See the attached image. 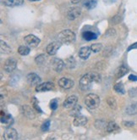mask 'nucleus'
<instances>
[{"mask_svg": "<svg viewBox=\"0 0 137 140\" xmlns=\"http://www.w3.org/2000/svg\"><path fill=\"white\" fill-rule=\"evenodd\" d=\"M107 68V63L105 61H99L96 64V69L97 70H103Z\"/></svg>", "mask_w": 137, "mask_h": 140, "instance_id": "obj_33", "label": "nucleus"}, {"mask_svg": "<svg viewBox=\"0 0 137 140\" xmlns=\"http://www.w3.org/2000/svg\"><path fill=\"white\" fill-rule=\"evenodd\" d=\"M16 66H17V62L14 58H9L6 60V61L3 64V69L6 72H12L15 70Z\"/></svg>", "mask_w": 137, "mask_h": 140, "instance_id": "obj_5", "label": "nucleus"}, {"mask_svg": "<svg viewBox=\"0 0 137 140\" xmlns=\"http://www.w3.org/2000/svg\"><path fill=\"white\" fill-rule=\"evenodd\" d=\"M129 80L131 81H137V76H135V75H130L129 76Z\"/></svg>", "mask_w": 137, "mask_h": 140, "instance_id": "obj_43", "label": "nucleus"}, {"mask_svg": "<svg viewBox=\"0 0 137 140\" xmlns=\"http://www.w3.org/2000/svg\"><path fill=\"white\" fill-rule=\"evenodd\" d=\"M7 95V91H6L5 88H3V87H1V100L3 101V98L5 97V96Z\"/></svg>", "mask_w": 137, "mask_h": 140, "instance_id": "obj_42", "label": "nucleus"}, {"mask_svg": "<svg viewBox=\"0 0 137 140\" xmlns=\"http://www.w3.org/2000/svg\"><path fill=\"white\" fill-rule=\"evenodd\" d=\"M14 120L12 118V116L9 114H5L3 111H1V123L4 124L6 126L9 127L13 124Z\"/></svg>", "mask_w": 137, "mask_h": 140, "instance_id": "obj_15", "label": "nucleus"}, {"mask_svg": "<svg viewBox=\"0 0 137 140\" xmlns=\"http://www.w3.org/2000/svg\"><path fill=\"white\" fill-rule=\"evenodd\" d=\"M65 66L68 69H74L76 66V61H75V58L70 56L65 61Z\"/></svg>", "mask_w": 137, "mask_h": 140, "instance_id": "obj_25", "label": "nucleus"}, {"mask_svg": "<svg viewBox=\"0 0 137 140\" xmlns=\"http://www.w3.org/2000/svg\"><path fill=\"white\" fill-rule=\"evenodd\" d=\"M107 103L109 106H110V108L113 109V110H116V109H117V102H116V100L113 97L107 98Z\"/></svg>", "mask_w": 137, "mask_h": 140, "instance_id": "obj_31", "label": "nucleus"}, {"mask_svg": "<svg viewBox=\"0 0 137 140\" xmlns=\"http://www.w3.org/2000/svg\"><path fill=\"white\" fill-rule=\"evenodd\" d=\"M50 124H51V122H50V121H46V122H44L41 127L42 131L43 132L48 131V129H49V127H50Z\"/></svg>", "mask_w": 137, "mask_h": 140, "instance_id": "obj_37", "label": "nucleus"}, {"mask_svg": "<svg viewBox=\"0 0 137 140\" xmlns=\"http://www.w3.org/2000/svg\"><path fill=\"white\" fill-rule=\"evenodd\" d=\"M97 2L96 0H86L83 2V6L87 9H92L94 8H96Z\"/></svg>", "mask_w": 137, "mask_h": 140, "instance_id": "obj_22", "label": "nucleus"}, {"mask_svg": "<svg viewBox=\"0 0 137 140\" xmlns=\"http://www.w3.org/2000/svg\"><path fill=\"white\" fill-rule=\"evenodd\" d=\"M113 88H114V90L116 93H119V94H124L125 93V90H124V85L122 84L121 82L119 83H117V84L114 85V87H113Z\"/></svg>", "mask_w": 137, "mask_h": 140, "instance_id": "obj_30", "label": "nucleus"}, {"mask_svg": "<svg viewBox=\"0 0 137 140\" xmlns=\"http://www.w3.org/2000/svg\"><path fill=\"white\" fill-rule=\"evenodd\" d=\"M58 85L62 87V88L64 89H69L71 87H74L75 85V82L72 79H69V78H66V77H63L58 80Z\"/></svg>", "mask_w": 137, "mask_h": 140, "instance_id": "obj_10", "label": "nucleus"}, {"mask_svg": "<svg viewBox=\"0 0 137 140\" xmlns=\"http://www.w3.org/2000/svg\"><path fill=\"white\" fill-rule=\"evenodd\" d=\"M128 72H129L128 68L124 66H121L115 70V77L117 79L121 78V77H123L124 76H125Z\"/></svg>", "mask_w": 137, "mask_h": 140, "instance_id": "obj_20", "label": "nucleus"}, {"mask_svg": "<svg viewBox=\"0 0 137 140\" xmlns=\"http://www.w3.org/2000/svg\"><path fill=\"white\" fill-rule=\"evenodd\" d=\"M18 133L15 129L12 127H8L4 132V139L6 140H14L17 139Z\"/></svg>", "mask_w": 137, "mask_h": 140, "instance_id": "obj_14", "label": "nucleus"}, {"mask_svg": "<svg viewBox=\"0 0 137 140\" xmlns=\"http://www.w3.org/2000/svg\"><path fill=\"white\" fill-rule=\"evenodd\" d=\"M87 123V118L83 116H78L75 118L73 122V124L75 127H83Z\"/></svg>", "mask_w": 137, "mask_h": 140, "instance_id": "obj_19", "label": "nucleus"}, {"mask_svg": "<svg viewBox=\"0 0 137 140\" xmlns=\"http://www.w3.org/2000/svg\"><path fill=\"white\" fill-rule=\"evenodd\" d=\"M25 43H26L28 46L32 48H36L37 46H38L40 43V39L37 37L34 36V35H27V36L25 37L24 38Z\"/></svg>", "mask_w": 137, "mask_h": 140, "instance_id": "obj_8", "label": "nucleus"}, {"mask_svg": "<svg viewBox=\"0 0 137 140\" xmlns=\"http://www.w3.org/2000/svg\"><path fill=\"white\" fill-rule=\"evenodd\" d=\"M91 47H83L79 50L78 54H79V57L81 58V59L87 60L91 54Z\"/></svg>", "mask_w": 137, "mask_h": 140, "instance_id": "obj_17", "label": "nucleus"}, {"mask_svg": "<svg viewBox=\"0 0 137 140\" xmlns=\"http://www.w3.org/2000/svg\"><path fill=\"white\" fill-rule=\"evenodd\" d=\"M98 37V33L91 32V31H85L82 33V37L85 39L86 41H91L96 40Z\"/></svg>", "mask_w": 137, "mask_h": 140, "instance_id": "obj_16", "label": "nucleus"}, {"mask_svg": "<svg viewBox=\"0 0 137 140\" xmlns=\"http://www.w3.org/2000/svg\"><path fill=\"white\" fill-rule=\"evenodd\" d=\"M126 114L130 115V116H133V115L137 114V102L133 103L130 105H129L125 110Z\"/></svg>", "mask_w": 137, "mask_h": 140, "instance_id": "obj_21", "label": "nucleus"}, {"mask_svg": "<svg viewBox=\"0 0 137 140\" xmlns=\"http://www.w3.org/2000/svg\"><path fill=\"white\" fill-rule=\"evenodd\" d=\"M77 101H78V98L75 95L69 96V97H68L64 100V102L63 103V106L66 109H72L76 104Z\"/></svg>", "mask_w": 137, "mask_h": 140, "instance_id": "obj_12", "label": "nucleus"}, {"mask_svg": "<svg viewBox=\"0 0 137 140\" xmlns=\"http://www.w3.org/2000/svg\"><path fill=\"white\" fill-rule=\"evenodd\" d=\"M100 82L101 76L98 73L90 72L84 75L80 80V87L83 91H86L91 88V86L93 82Z\"/></svg>", "mask_w": 137, "mask_h": 140, "instance_id": "obj_1", "label": "nucleus"}, {"mask_svg": "<svg viewBox=\"0 0 137 140\" xmlns=\"http://www.w3.org/2000/svg\"><path fill=\"white\" fill-rule=\"evenodd\" d=\"M81 15V9L79 7H74L68 10L67 17L69 20H74L75 19L79 18Z\"/></svg>", "mask_w": 137, "mask_h": 140, "instance_id": "obj_7", "label": "nucleus"}, {"mask_svg": "<svg viewBox=\"0 0 137 140\" xmlns=\"http://www.w3.org/2000/svg\"><path fill=\"white\" fill-rule=\"evenodd\" d=\"M58 40L64 44H70L75 41V34L70 30H64L58 34Z\"/></svg>", "mask_w": 137, "mask_h": 140, "instance_id": "obj_2", "label": "nucleus"}, {"mask_svg": "<svg viewBox=\"0 0 137 140\" xmlns=\"http://www.w3.org/2000/svg\"><path fill=\"white\" fill-rule=\"evenodd\" d=\"M85 104L91 110H95L100 104V98L96 93H89L85 98Z\"/></svg>", "mask_w": 137, "mask_h": 140, "instance_id": "obj_3", "label": "nucleus"}, {"mask_svg": "<svg viewBox=\"0 0 137 140\" xmlns=\"http://www.w3.org/2000/svg\"><path fill=\"white\" fill-rule=\"evenodd\" d=\"M119 129V127L114 122H110L107 123V126L106 127V131L107 133H114Z\"/></svg>", "mask_w": 137, "mask_h": 140, "instance_id": "obj_24", "label": "nucleus"}, {"mask_svg": "<svg viewBox=\"0 0 137 140\" xmlns=\"http://www.w3.org/2000/svg\"><path fill=\"white\" fill-rule=\"evenodd\" d=\"M129 95L131 98H135L137 96V89L136 88H132L129 91Z\"/></svg>", "mask_w": 137, "mask_h": 140, "instance_id": "obj_40", "label": "nucleus"}, {"mask_svg": "<svg viewBox=\"0 0 137 140\" xmlns=\"http://www.w3.org/2000/svg\"><path fill=\"white\" fill-rule=\"evenodd\" d=\"M2 3L7 7H16L22 5L24 0H2Z\"/></svg>", "mask_w": 137, "mask_h": 140, "instance_id": "obj_18", "label": "nucleus"}, {"mask_svg": "<svg viewBox=\"0 0 137 140\" xmlns=\"http://www.w3.org/2000/svg\"><path fill=\"white\" fill-rule=\"evenodd\" d=\"M31 49L29 47H27V46H20L18 49V53L20 54V55H28L29 53H30Z\"/></svg>", "mask_w": 137, "mask_h": 140, "instance_id": "obj_29", "label": "nucleus"}, {"mask_svg": "<svg viewBox=\"0 0 137 140\" xmlns=\"http://www.w3.org/2000/svg\"><path fill=\"white\" fill-rule=\"evenodd\" d=\"M54 88V84L50 81H47V82H43L41 84H38L36 87V91L37 92H47L52 90Z\"/></svg>", "mask_w": 137, "mask_h": 140, "instance_id": "obj_11", "label": "nucleus"}, {"mask_svg": "<svg viewBox=\"0 0 137 140\" xmlns=\"http://www.w3.org/2000/svg\"><path fill=\"white\" fill-rule=\"evenodd\" d=\"M46 60H47V56L45 54H40V55L37 56L35 58V62L38 66H43L46 63Z\"/></svg>", "mask_w": 137, "mask_h": 140, "instance_id": "obj_27", "label": "nucleus"}, {"mask_svg": "<svg viewBox=\"0 0 137 140\" xmlns=\"http://www.w3.org/2000/svg\"><path fill=\"white\" fill-rule=\"evenodd\" d=\"M81 106L79 104H75V106L72 108V110L69 111V116H74V117H76V116L81 115Z\"/></svg>", "mask_w": 137, "mask_h": 140, "instance_id": "obj_23", "label": "nucleus"}, {"mask_svg": "<svg viewBox=\"0 0 137 140\" xmlns=\"http://www.w3.org/2000/svg\"><path fill=\"white\" fill-rule=\"evenodd\" d=\"M1 53L4 54H9L10 53H12L11 48L3 40H1Z\"/></svg>", "mask_w": 137, "mask_h": 140, "instance_id": "obj_26", "label": "nucleus"}, {"mask_svg": "<svg viewBox=\"0 0 137 140\" xmlns=\"http://www.w3.org/2000/svg\"><path fill=\"white\" fill-rule=\"evenodd\" d=\"M123 125L126 127H132L133 126H135V122H130V121H124Z\"/></svg>", "mask_w": 137, "mask_h": 140, "instance_id": "obj_41", "label": "nucleus"}, {"mask_svg": "<svg viewBox=\"0 0 137 140\" xmlns=\"http://www.w3.org/2000/svg\"><path fill=\"white\" fill-rule=\"evenodd\" d=\"M94 125H95V127H96V128H97V129H105V130H106L107 123L105 122L104 120H96Z\"/></svg>", "mask_w": 137, "mask_h": 140, "instance_id": "obj_28", "label": "nucleus"}, {"mask_svg": "<svg viewBox=\"0 0 137 140\" xmlns=\"http://www.w3.org/2000/svg\"><path fill=\"white\" fill-rule=\"evenodd\" d=\"M64 62L62 60L55 58V59H52L51 61V66L52 69L55 70L56 72H61L63 70V69L64 67Z\"/></svg>", "mask_w": 137, "mask_h": 140, "instance_id": "obj_9", "label": "nucleus"}, {"mask_svg": "<svg viewBox=\"0 0 137 140\" xmlns=\"http://www.w3.org/2000/svg\"><path fill=\"white\" fill-rule=\"evenodd\" d=\"M137 49V43H133L132 45H130V47L128 48L127 51H130L131 49Z\"/></svg>", "mask_w": 137, "mask_h": 140, "instance_id": "obj_44", "label": "nucleus"}, {"mask_svg": "<svg viewBox=\"0 0 137 140\" xmlns=\"http://www.w3.org/2000/svg\"><path fill=\"white\" fill-rule=\"evenodd\" d=\"M31 102H32V105H33V107H34L36 110H37L38 112H40V113H43V110H41V108H40V106H39V104L38 103H37V100L36 98H33L32 100H31Z\"/></svg>", "mask_w": 137, "mask_h": 140, "instance_id": "obj_35", "label": "nucleus"}, {"mask_svg": "<svg viewBox=\"0 0 137 140\" xmlns=\"http://www.w3.org/2000/svg\"><path fill=\"white\" fill-rule=\"evenodd\" d=\"M70 1H71V3H75H75H79L80 0H70Z\"/></svg>", "mask_w": 137, "mask_h": 140, "instance_id": "obj_45", "label": "nucleus"}, {"mask_svg": "<svg viewBox=\"0 0 137 140\" xmlns=\"http://www.w3.org/2000/svg\"><path fill=\"white\" fill-rule=\"evenodd\" d=\"M112 54H113V48L110 47V46H109V47H107L106 49H104V51H103V56H104V57H109Z\"/></svg>", "mask_w": 137, "mask_h": 140, "instance_id": "obj_36", "label": "nucleus"}, {"mask_svg": "<svg viewBox=\"0 0 137 140\" xmlns=\"http://www.w3.org/2000/svg\"><path fill=\"white\" fill-rule=\"evenodd\" d=\"M122 21V17L119 14H117V15H114L113 18H112L111 20V22L113 23V25H117V24H119L120 22Z\"/></svg>", "mask_w": 137, "mask_h": 140, "instance_id": "obj_34", "label": "nucleus"}, {"mask_svg": "<svg viewBox=\"0 0 137 140\" xmlns=\"http://www.w3.org/2000/svg\"><path fill=\"white\" fill-rule=\"evenodd\" d=\"M58 106V100L57 99H52L50 103V108L52 110H55Z\"/></svg>", "mask_w": 137, "mask_h": 140, "instance_id": "obj_39", "label": "nucleus"}, {"mask_svg": "<svg viewBox=\"0 0 137 140\" xmlns=\"http://www.w3.org/2000/svg\"><path fill=\"white\" fill-rule=\"evenodd\" d=\"M26 81L31 86H37L40 82L42 81V79L36 73H29L26 76Z\"/></svg>", "mask_w": 137, "mask_h": 140, "instance_id": "obj_6", "label": "nucleus"}, {"mask_svg": "<svg viewBox=\"0 0 137 140\" xmlns=\"http://www.w3.org/2000/svg\"><path fill=\"white\" fill-rule=\"evenodd\" d=\"M29 2H37V1H41V0H28Z\"/></svg>", "mask_w": 137, "mask_h": 140, "instance_id": "obj_46", "label": "nucleus"}, {"mask_svg": "<svg viewBox=\"0 0 137 140\" xmlns=\"http://www.w3.org/2000/svg\"><path fill=\"white\" fill-rule=\"evenodd\" d=\"M61 45H62V43H60L58 40L54 41L47 45V49H46V51H47V53L49 54V55H54V54H57L58 50L60 49Z\"/></svg>", "mask_w": 137, "mask_h": 140, "instance_id": "obj_4", "label": "nucleus"}, {"mask_svg": "<svg viewBox=\"0 0 137 140\" xmlns=\"http://www.w3.org/2000/svg\"><path fill=\"white\" fill-rule=\"evenodd\" d=\"M116 35V31L113 28H109L107 29V31L105 33V36L109 37H113Z\"/></svg>", "mask_w": 137, "mask_h": 140, "instance_id": "obj_38", "label": "nucleus"}, {"mask_svg": "<svg viewBox=\"0 0 137 140\" xmlns=\"http://www.w3.org/2000/svg\"><path fill=\"white\" fill-rule=\"evenodd\" d=\"M21 110H22V113L25 116H26L28 119H34L36 117V114L35 111L33 110V109L31 107L30 105H23L21 107Z\"/></svg>", "mask_w": 137, "mask_h": 140, "instance_id": "obj_13", "label": "nucleus"}, {"mask_svg": "<svg viewBox=\"0 0 137 140\" xmlns=\"http://www.w3.org/2000/svg\"><path fill=\"white\" fill-rule=\"evenodd\" d=\"M91 49L93 53H99L102 49V43H94L91 45Z\"/></svg>", "mask_w": 137, "mask_h": 140, "instance_id": "obj_32", "label": "nucleus"}]
</instances>
